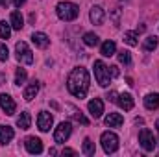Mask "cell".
Here are the masks:
<instances>
[{
	"label": "cell",
	"mask_w": 159,
	"mask_h": 157,
	"mask_svg": "<svg viewBox=\"0 0 159 157\" xmlns=\"http://www.w3.org/2000/svg\"><path fill=\"white\" fill-rule=\"evenodd\" d=\"M67 89L72 96L85 98V94L89 91V72H87V69H83V67L74 69L67 78Z\"/></svg>",
	"instance_id": "obj_1"
},
{
	"label": "cell",
	"mask_w": 159,
	"mask_h": 157,
	"mask_svg": "<svg viewBox=\"0 0 159 157\" xmlns=\"http://www.w3.org/2000/svg\"><path fill=\"white\" fill-rule=\"evenodd\" d=\"M56 13H57V17H59L61 20L70 22V20H74L80 15V7L76 4H72V2H59V4L56 6Z\"/></svg>",
	"instance_id": "obj_2"
},
{
	"label": "cell",
	"mask_w": 159,
	"mask_h": 157,
	"mask_svg": "<svg viewBox=\"0 0 159 157\" xmlns=\"http://www.w3.org/2000/svg\"><path fill=\"white\" fill-rule=\"evenodd\" d=\"M94 78L98 81L100 87H107L111 83V74H109V67L104 61H94Z\"/></svg>",
	"instance_id": "obj_3"
},
{
	"label": "cell",
	"mask_w": 159,
	"mask_h": 157,
	"mask_svg": "<svg viewBox=\"0 0 159 157\" xmlns=\"http://www.w3.org/2000/svg\"><path fill=\"white\" fill-rule=\"evenodd\" d=\"M100 142H102V148L106 154H115L119 150V137L113 131H104L100 137Z\"/></svg>",
	"instance_id": "obj_4"
},
{
	"label": "cell",
	"mask_w": 159,
	"mask_h": 157,
	"mask_svg": "<svg viewBox=\"0 0 159 157\" xmlns=\"http://www.w3.org/2000/svg\"><path fill=\"white\" fill-rule=\"evenodd\" d=\"M139 144L143 146L144 152H154L156 146H157V141H156L154 133L144 128V129H141V133H139Z\"/></svg>",
	"instance_id": "obj_5"
},
{
	"label": "cell",
	"mask_w": 159,
	"mask_h": 157,
	"mask_svg": "<svg viewBox=\"0 0 159 157\" xmlns=\"http://www.w3.org/2000/svg\"><path fill=\"white\" fill-rule=\"evenodd\" d=\"M15 52H17V59L20 63H26V65H32L34 63V54H32L30 46L24 41H20V43L15 44Z\"/></svg>",
	"instance_id": "obj_6"
},
{
	"label": "cell",
	"mask_w": 159,
	"mask_h": 157,
	"mask_svg": "<svg viewBox=\"0 0 159 157\" xmlns=\"http://www.w3.org/2000/svg\"><path fill=\"white\" fill-rule=\"evenodd\" d=\"M70 133H72V124L70 122H61L54 131V141L57 144H65L67 139L70 137Z\"/></svg>",
	"instance_id": "obj_7"
},
{
	"label": "cell",
	"mask_w": 159,
	"mask_h": 157,
	"mask_svg": "<svg viewBox=\"0 0 159 157\" xmlns=\"http://www.w3.org/2000/svg\"><path fill=\"white\" fill-rule=\"evenodd\" d=\"M52 124H54V117L48 111H41L39 117H37V128L41 131H50Z\"/></svg>",
	"instance_id": "obj_8"
},
{
	"label": "cell",
	"mask_w": 159,
	"mask_h": 157,
	"mask_svg": "<svg viewBox=\"0 0 159 157\" xmlns=\"http://www.w3.org/2000/svg\"><path fill=\"white\" fill-rule=\"evenodd\" d=\"M0 107L6 115H13L15 109H17V105H15V102L9 94H0Z\"/></svg>",
	"instance_id": "obj_9"
},
{
	"label": "cell",
	"mask_w": 159,
	"mask_h": 157,
	"mask_svg": "<svg viewBox=\"0 0 159 157\" xmlns=\"http://www.w3.org/2000/svg\"><path fill=\"white\" fill-rule=\"evenodd\" d=\"M24 146H26L28 154H34V155H37V154L43 152V142H41V139H37V137H28L26 142H24Z\"/></svg>",
	"instance_id": "obj_10"
},
{
	"label": "cell",
	"mask_w": 159,
	"mask_h": 157,
	"mask_svg": "<svg viewBox=\"0 0 159 157\" xmlns=\"http://www.w3.org/2000/svg\"><path fill=\"white\" fill-rule=\"evenodd\" d=\"M87 107H89V113H91V117L93 118H100L102 117V113H104V102H102L100 98L91 100V102L87 104Z\"/></svg>",
	"instance_id": "obj_11"
},
{
	"label": "cell",
	"mask_w": 159,
	"mask_h": 157,
	"mask_svg": "<svg viewBox=\"0 0 159 157\" xmlns=\"http://www.w3.org/2000/svg\"><path fill=\"white\" fill-rule=\"evenodd\" d=\"M89 19H91V22L93 24H104V19H106V11H104V7H100V6H94L93 9H91V13H89Z\"/></svg>",
	"instance_id": "obj_12"
},
{
	"label": "cell",
	"mask_w": 159,
	"mask_h": 157,
	"mask_svg": "<svg viewBox=\"0 0 159 157\" xmlns=\"http://www.w3.org/2000/svg\"><path fill=\"white\" fill-rule=\"evenodd\" d=\"M117 104H119L124 111H131V109H133V98H131L128 92H122V94L117 96Z\"/></svg>",
	"instance_id": "obj_13"
},
{
	"label": "cell",
	"mask_w": 159,
	"mask_h": 157,
	"mask_svg": "<svg viewBox=\"0 0 159 157\" xmlns=\"http://www.w3.org/2000/svg\"><path fill=\"white\" fill-rule=\"evenodd\" d=\"M13 135H15V131L11 126H0V144L2 146H6L13 139Z\"/></svg>",
	"instance_id": "obj_14"
},
{
	"label": "cell",
	"mask_w": 159,
	"mask_h": 157,
	"mask_svg": "<svg viewBox=\"0 0 159 157\" xmlns=\"http://www.w3.org/2000/svg\"><path fill=\"white\" fill-rule=\"evenodd\" d=\"M122 124H124V117L120 113H109L106 117V126H109V128H120Z\"/></svg>",
	"instance_id": "obj_15"
},
{
	"label": "cell",
	"mask_w": 159,
	"mask_h": 157,
	"mask_svg": "<svg viewBox=\"0 0 159 157\" xmlns=\"http://www.w3.org/2000/svg\"><path fill=\"white\" fill-rule=\"evenodd\" d=\"M9 24L13 30H22L24 28V17L20 11H13L11 13V19H9Z\"/></svg>",
	"instance_id": "obj_16"
},
{
	"label": "cell",
	"mask_w": 159,
	"mask_h": 157,
	"mask_svg": "<svg viewBox=\"0 0 159 157\" xmlns=\"http://www.w3.org/2000/svg\"><path fill=\"white\" fill-rule=\"evenodd\" d=\"M144 107L154 111V109H159V92H154V94H146L144 96Z\"/></svg>",
	"instance_id": "obj_17"
},
{
	"label": "cell",
	"mask_w": 159,
	"mask_h": 157,
	"mask_svg": "<svg viewBox=\"0 0 159 157\" xmlns=\"http://www.w3.org/2000/svg\"><path fill=\"white\" fill-rule=\"evenodd\" d=\"M32 41H34V44H35V46H39V48H46V46L50 44L48 35H46V34H43V32H35V34L32 35Z\"/></svg>",
	"instance_id": "obj_18"
},
{
	"label": "cell",
	"mask_w": 159,
	"mask_h": 157,
	"mask_svg": "<svg viewBox=\"0 0 159 157\" xmlns=\"http://www.w3.org/2000/svg\"><path fill=\"white\" fill-rule=\"evenodd\" d=\"M115 50H117V44H115L113 41H106V43H102V46H100V54H102L104 57L115 56Z\"/></svg>",
	"instance_id": "obj_19"
},
{
	"label": "cell",
	"mask_w": 159,
	"mask_h": 157,
	"mask_svg": "<svg viewBox=\"0 0 159 157\" xmlns=\"http://www.w3.org/2000/svg\"><path fill=\"white\" fill-rule=\"evenodd\" d=\"M37 92H39V83L37 81H32L26 89H24V100H34L35 96H37Z\"/></svg>",
	"instance_id": "obj_20"
},
{
	"label": "cell",
	"mask_w": 159,
	"mask_h": 157,
	"mask_svg": "<svg viewBox=\"0 0 159 157\" xmlns=\"http://www.w3.org/2000/svg\"><path fill=\"white\" fill-rule=\"evenodd\" d=\"M30 124H32V117H30V113H20L19 117H17V126L20 128V129H30Z\"/></svg>",
	"instance_id": "obj_21"
},
{
	"label": "cell",
	"mask_w": 159,
	"mask_h": 157,
	"mask_svg": "<svg viewBox=\"0 0 159 157\" xmlns=\"http://www.w3.org/2000/svg\"><path fill=\"white\" fill-rule=\"evenodd\" d=\"M157 37H154V35H150V37H146L144 43H143V50L144 52H154L156 48H157Z\"/></svg>",
	"instance_id": "obj_22"
},
{
	"label": "cell",
	"mask_w": 159,
	"mask_h": 157,
	"mask_svg": "<svg viewBox=\"0 0 159 157\" xmlns=\"http://www.w3.org/2000/svg\"><path fill=\"white\" fill-rule=\"evenodd\" d=\"M67 107H69V109L72 111V113H70V117L74 118L76 122H80V124H83V126H87V124H89V120H87V118H85L83 115H81V111H80V109H76L74 105H67Z\"/></svg>",
	"instance_id": "obj_23"
},
{
	"label": "cell",
	"mask_w": 159,
	"mask_h": 157,
	"mask_svg": "<svg viewBox=\"0 0 159 157\" xmlns=\"http://www.w3.org/2000/svg\"><path fill=\"white\" fill-rule=\"evenodd\" d=\"M124 43L129 44V46H137V44H139V35H137V32H126V34H124Z\"/></svg>",
	"instance_id": "obj_24"
},
{
	"label": "cell",
	"mask_w": 159,
	"mask_h": 157,
	"mask_svg": "<svg viewBox=\"0 0 159 157\" xmlns=\"http://www.w3.org/2000/svg\"><path fill=\"white\" fill-rule=\"evenodd\" d=\"M83 43L87 44V46H96L100 39H98V35L96 34H93V32H87V34H83Z\"/></svg>",
	"instance_id": "obj_25"
},
{
	"label": "cell",
	"mask_w": 159,
	"mask_h": 157,
	"mask_svg": "<svg viewBox=\"0 0 159 157\" xmlns=\"http://www.w3.org/2000/svg\"><path fill=\"white\" fill-rule=\"evenodd\" d=\"M11 35V24L6 20H0V37L2 39H9Z\"/></svg>",
	"instance_id": "obj_26"
},
{
	"label": "cell",
	"mask_w": 159,
	"mask_h": 157,
	"mask_svg": "<svg viewBox=\"0 0 159 157\" xmlns=\"http://www.w3.org/2000/svg\"><path fill=\"white\" fill-rule=\"evenodd\" d=\"M81 152H83V154H85V155H94V152H96V148H94V142H93V141H91V139H85V141H83V150H81Z\"/></svg>",
	"instance_id": "obj_27"
},
{
	"label": "cell",
	"mask_w": 159,
	"mask_h": 157,
	"mask_svg": "<svg viewBox=\"0 0 159 157\" xmlns=\"http://www.w3.org/2000/svg\"><path fill=\"white\" fill-rule=\"evenodd\" d=\"M119 61L122 65H131V56L128 50H120L119 52Z\"/></svg>",
	"instance_id": "obj_28"
},
{
	"label": "cell",
	"mask_w": 159,
	"mask_h": 157,
	"mask_svg": "<svg viewBox=\"0 0 159 157\" xmlns=\"http://www.w3.org/2000/svg\"><path fill=\"white\" fill-rule=\"evenodd\" d=\"M28 78V74H26V70L24 69H17V72H15V83L17 85H20V83H24Z\"/></svg>",
	"instance_id": "obj_29"
},
{
	"label": "cell",
	"mask_w": 159,
	"mask_h": 157,
	"mask_svg": "<svg viewBox=\"0 0 159 157\" xmlns=\"http://www.w3.org/2000/svg\"><path fill=\"white\" fill-rule=\"evenodd\" d=\"M9 57V52H7V46L0 43V61H7Z\"/></svg>",
	"instance_id": "obj_30"
},
{
	"label": "cell",
	"mask_w": 159,
	"mask_h": 157,
	"mask_svg": "<svg viewBox=\"0 0 159 157\" xmlns=\"http://www.w3.org/2000/svg\"><path fill=\"white\" fill-rule=\"evenodd\" d=\"M109 74H111V78H117V76H119V67H117V65L109 67Z\"/></svg>",
	"instance_id": "obj_31"
},
{
	"label": "cell",
	"mask_w": 159,
	"mask_h": 157,
	"mask_svg": "<svg viewBox=\"0 0 159 157\" xmlns=\"http://www.w3.org/2000/svg\"><path fill=\"white\" fill-rule=\"evenodd\" d=\"M63 155H76V150H72V148H63Z\"/></svg>",
	"instance_id": "obj_32"
},
{
	"label": "cell",
	"mask_w": 159,
	"mask_h": 157,
	"mask_svg": "<svg viewBox=\"0 0 159 157\" xmlns=\"http://www.w3.org/2000/svg\"><path fill=\"white\" fill-rule=\"evenodd\" d=\"M117 96H119V94H117V92H115V91H113V92H111V94H109V96H107V98H109V100H111V102H117Z\"/></svg>",
	"instance_id": "obj_33"
},
{
	"label": "cell",
	"mask_w": 159,
	"mask_h": 157,
	"mask_svg": "<svg viewBox=\"0 0 159 157\" xmlns=\"http://www.w3.org/2000/svg\"><path fill=\"white\" fill-rule=\"evenodd\" d=\"M24 2H26V0H13L15 7H20V6H24Z\"/></svg>",
	"instance_id": "obj_34"
},
{
	"label": "cell",
	"mask_w": 159,
	"mask_h": 157,
	"mask_svg": "<svg viewBox=\"0 0 159 157\" xmlns=\"http://www.w3.org/2000/svg\"><path fill=\"white\" fill-rule=\"evenodd\" d=\"M48 154H50V155H56L57 152H56V148H50V150H48Z\"/></svg>",
	"instance_id": "obj_35"
},
{
	"label": "cell",
	"mask_w": 159,
	"mask_h": 157,
	"mask_svg": "<svg viewBox=\"0 0 159 157\" xmlns=\"http://www.w3.org/2000/svg\"><path fill=\"white\" fill-rule=\"evenodd\" d=\"M0 6H7V0H0Z\"/></svg>",
	"instance_id": "obj_36"
},
{
	"label": "cell",
	"mask_w": 159,
	"mask_h": 157,
	"mask_svg": "<svg viewBox=\"0 0 159 157\" xmlns=\"http://www.w3.org/2000/svg\"><path fill=\"white\" fill-rule=\"evenodd\" d=\"M156 128H157V131H159V118L156 120Z\"/></svg>",
	"instance_id": "obj_37"
}]
</instances>
